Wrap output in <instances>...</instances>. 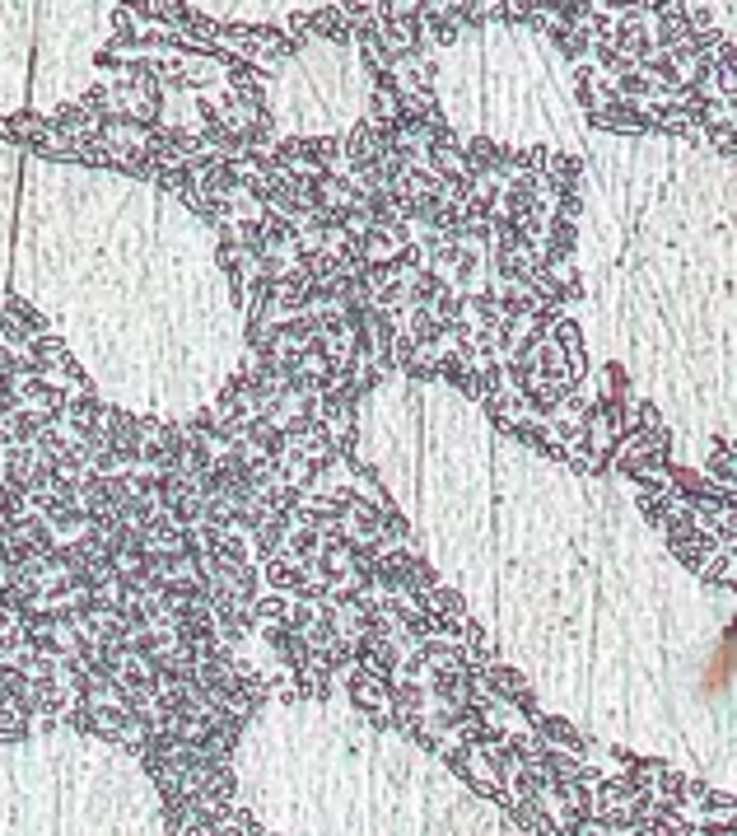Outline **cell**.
<instances>
[]
</instances>
